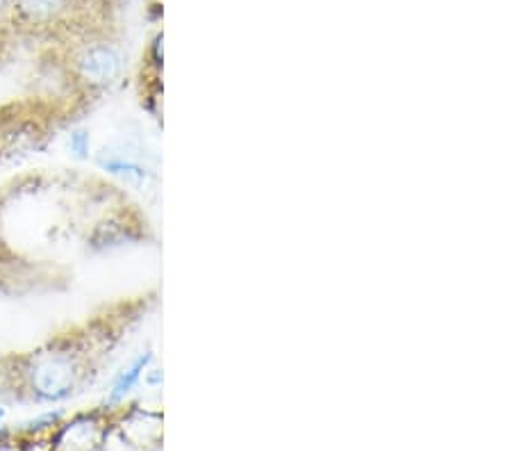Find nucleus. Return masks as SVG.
<instances>
[{
  "mask_svg": "<svg viewBox=\"0 0 512 451\" xmlns=\"http://www.w3.org/2000/svg\"><path fill=\"white\" fill-rule=\"evenodd\" d=\"M158 308L160 290L146 287L103 303L28 349L0 351V399L57 406L85 395Z\"/></svg>",
  "mask_w": 512,
  "mask_h": 451,
  "instance_id": "obj_1",
  "label": "nucleus"
},
{
  "mask_svg": "<svg viewBox=\"0 0 512 451\" xmlns=\"http://www.w3.org/2000/svg\"><path fill=\"white\" fill-rule=\"evenodd\" d=\"M0 201L35 212V221H23L19 253L26 244H71L87 256L110 253L128 246L158 242L153 221L142 203L114 180L62 169L53 174H28L0 187ZM39 260V258H37Z\"/></svg>",
  "mask_w": 512,
  "mask_h": 451,
  "instance_id": "obj_2",
  "label": "nucleus"
},
{
  "mask_svg": "<svg viewBox=\"0 0 512 451\" xmlns=\"http://www.w3.org/2000/svg\"><path fill=\"white\" fill-rule=\"evenodd\" d=\"M39 69L55 80L53 94L89 114L126 80L128 44L121 19L89 21L39 48Z\"/></svg>",
  "mask_w": 512,
  "mask_h": 451,
  "instance_id": "obj_3",
  "label": "nucleus"
},
{
  "mask_svg": "<svg viewBox=\"0 0 512 451\" xmlns=\"http://www.w3.org/2000/svg\"><path fill=\"white\" fill-rule=\"evenodd\" d=\"M96 19L103 16L89 12L82 0H10V23L0 46L19 41L44 48Z\"/></svg>",
  "mask_w": 512,
  "mask_h": 451,
  "instance_id": "obj_4",
  "label": "nucleus"
},
{
  "mask_svg": "<svg viewBox=\"0 0 512 451\" xmlns=\"http://www.w3.org/2000/svg\"><path fill=\"white\" fill-rule=\"evenodd\" d=\"M121 404H101L64 415L46 436L48 451H107Z\"/></svg>",
  "mask_w": 512,
  "mask_h": 451,
  "instance_id": "obj_5",
  "label": "nucleus"
},
{
  "mask_svg": "<svg viewBox=\"0 0 512 451\" xmlns=\"http://www.w3.org/2000/svg\"><path fill=\"white\" fill-rule=\"evenodd\" d=\"M92 162L105 178L114 180L123 190L146 192L158 183V164L146 146L132 139H112L92 155Z\"/></svg>",
  "mask_w": 512,
  "mask_h": 451,
  "instance_id": "obj_6",
  "label": "nucleus"
},
{
  "mask_svg": "<svg viewBox=\"0 0 512 451\" xmlns=\"http://www.w3.org/2000/svg\"><path fill=\"white\" fill-rule=\"evenodd\" d=\"M114 436L132 451H162L164 415L158 408H146L139 401H123Z\"/></svg>",
  "mask_w": 512,
  "mask_h": 451,
  "instance_id": "obj_7",
  "label": "nucleus"
},
{
  "mask_svg": "<svg viewBox=\"0 0 512 451\" xmlns=\"http://www.w3.org/2000/svg\"><path fill=\"white\" fill-rule=\"evenodd\" d=\"M162 32L148 41L137 73V98L148 117L162 119Z\"/></svg>",
  "mask_w": 512,
  "mask_h": 451,
  "instance_id": "obj_8",
  "label": "nucleus"
},
{
  "mask_svg": "<svg viewBox=\"0 0 512 451\" xmlns=\"http://www.w3.org/2000/svg\"><path fill=\"white\" fill-rule=\"evenodd\" d=\"M153 360H155L153 349H146L137 358H132L130 363L117 374V379L112 381V388L107 392L105 404H123L130 392L139 388V383H142V379L148 374Z\"/></svg>",
  "mask_w": 512,
  "mask_h": 451,
  "instance_id": "obj_9",
  "label": "nucleus"
},
{
  "mask_svg": "<svg viewBox=\"0 0 512 451\" xmlns=\"http://www.w3.org/2000/svg\"><path fill=\"white\" fill-rule=\"evenodd\" d=\"M66 144H69V151L73 153V158L78 160H92V133L87 128L76 126L69 128V137H66Z\"/></svg>",
  "mask_w": 512,
  "mask_h": 451,
  "instance_id": "obj_10",
  "label": "nucleus"
},
{
  "mask_svg": "<svg viewBox=\"0 0 512 451\" xmlns=\"http://www.w3.org/2000/svg\"><path fill=\"white\" fill-rule=\"evenodd\" d=\"M39 438H30L19 429H0V451H30Z\"/></svg>",
  "mask_w": 512,
  "mask_h": 451,
  "instance_id": "obj_11",
  "label": "nucleus"
},
{
  "mask_svg": "<svg viewBox=\"0 0 512 451\" xmlns=\"http://www.w3.org/2000/svg\"><path fill=\"white\" fill-rule=\"evenodd\" d=\"M128 0H82V5L96 16L103 19H121V10L126 7Z\"/></svg>",
  "mask_w": 512,
  "mask_h": 451,
  "instance_id": "obj_12",
  "label": "nucleus"
},
{
  "mask_svg": "<svg viewBox=\"0 0 512 451\" xmlns=\"http://www.w3.org/2000/svg\"><path fill=\"white\" fill-rule=\"evenodd\" d=\"M10 23V0H0V41H3Z\"/></svg>",
  "mask_w": 512,
  "mask_h": 451,
  "instance_id": "obj_13",
  "label": "nucleus"
},
{
  "mask_svg": "<svg viewBox=\"0 0 512 451\" xmlns=\"http://www.w3.org/2000/svg\"><path fill=\"white\" fill-rule=\"evenodd\" d=\"M3 417H5V408H0V420H3Z\"/></svg>",
  "mask_w": 512,
  "mask_h": 451,
  "instance_id": "obj_14",
  "label": "nucleus"
}]
</instances>
